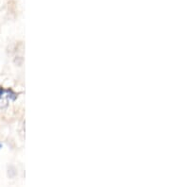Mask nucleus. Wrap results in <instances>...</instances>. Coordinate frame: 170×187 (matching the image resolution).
I'll list each match as a JSON object with an SVG mask.
<instances>
[{
    "instance_id": "1",
    "label": "nucleus",
    "mask_w": 170,
    "mask_h": 187,
    "mask_svg": "<svg viewBox=\"0 0 170 187\" xmlns=\"http://www.w3.org/2000/svg\"><path fill=\"white\" fill-rule=\"evenodd\" d=\"M17 94L11 89H5L4 87H0V110L6 108L9 101H14L17 98Z\"/></svg>"
},
{
    "instance_id": "2",
    "label": "nucleus",
    "mask_w": 170,
    "mask_h": 187,
    "mask_svg": "<svg viewBox=\"0 0 170 187\" xmlns=\"http://www.w3.org/2000/svg\"><path fill=\"white\" fill-rule=\"evenodd\" d=\"M1 147H2V145H1V144H0V149H1Z\"/></svg>"
}]
</instances>
